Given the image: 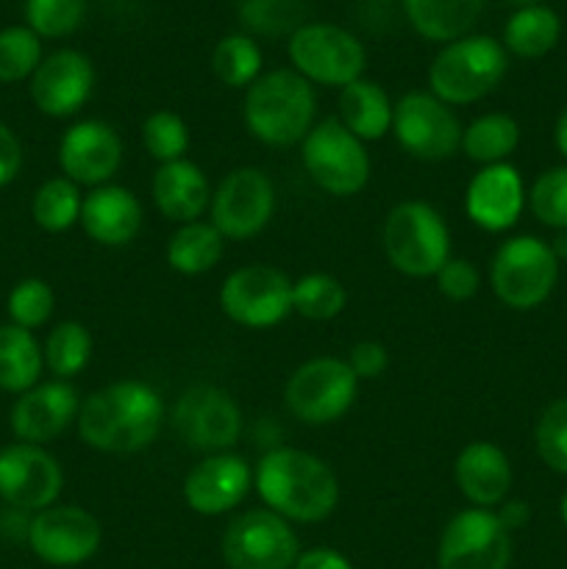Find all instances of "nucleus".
Listing matches in <instances>:
<instances>
[{"label":"nucleus","mask_w":567,"mask_h":569,"mask_svg":"<svg viewBox=\"0 0 567 569\" xmlns=\"http://www.w3.org/2000/svg\"><path fill=\"white\" fill-rule=\"evenodd\" d=\"M220 309L233 326L250 331L281 326L292 315V278L261 261L237 267L220 283Z\"/></svg>","instance_id":"12"},{"label":"nucleus","mask_w":567,"mask_h":569,"mask_svg":"<svg viewBox=\"0 0 567 569\" xmlns=\"http://www.w3.org/2000/svg\"><path fill=\"white\" fill-rule=\"evenodd\" d=\"M226 250V239L220 237L211 222L195 220L187 226H176L165 244V261L178 276H206L215 270Z\"/></svg>","instance_id":"28"},{"label":"nucleus","mask_w":567,"mask_h":569,"mask_svg":"<svg viewBox=\"0 0 567 569\" xmlns=\"http://www.w3.org/2000/svg\"><path fill=\"white\" fill-rule=\"evenodd\" d=\"M220 550L231 569H292L300 539L276 511L248 509L228 522Z\"/></svg>","instance_id":"14"},{"label":"nucleus","mask_w":567,"mask_h":569,"mask_svg":"<svg viewBox=\"0 0 567 569\" xmlns=\"http://www.w3.org/2000/svg\"><path fill=\"white\" fill-rule=\"evenodd\" d=\"M250 489H253V467L233 450L203 456L181 483L183 503L200 517L231 515L248 498Z\"/></svg>","instance_id":"20"},{"label":"nucleus","mask_w":567,"mask_h":569,"mask_svg":"<svg viewBox=\"0 0 567 569\" xmlns=\"http://www.w3.org/2000/svg\"><path fill=\"white\" fill-rule=\"evenodd\" d=\"M83 192L70 178L56 176L39 183L31 198V220L44 233H64L81 222Z\"/></svg>","instance_id":"33"},{"label":"nucleus","mask_w":567,"mask_h":569,"mask_svg":"<svg viewBox=\"0 0 567 569\" xmlns=\"http://www.w3.org/2000/svg\"><path fill=\"white\" fill-rule=\"evenodd\" d=\"M170 422L183 448L200 456L233 450L245 428L237 398L217 383H195L183 389L172 403Z\"/></svg>","instance_id":"9"},{"label":"nucleus","mask_w":567,"mask_h":569,"mask_svg":"<svg viewBox=\"0 0 567 569\" xmlns=\"http://www.w3.org/2000/svg\"><path fill=\"white\" fill-rule=\"evenodd\" d=\"M495 515H498L500 526L511 533L520 531L523 526H528V520H531V506H528L526 500H504V503L495 509Z\"/></svg>","instance_id":"47"},{"label":"nucleus","mask_w":567,"mask_h":569,"mask_svg":"<svg viewBox=\"0 0 567 569\" xmlns=\"http://www.w3.org/2000/svg\"><path fill=\"white\" fill-rule=\"evenodd\" d=\"M139 137H142V148L148 150L150 159H156L159 164L187 159L189 148H192L189 126L183 122L181 114H176L170 109H159L145 117L142 128H139Z\"/></svg>","instance_id":"37"},{"label":"nucleus","mask_w":567,"mask_h":569,"mask_svg":"<svg viewBox=\"0 0 567 569\" xmlns=\"http://www.w3.org/2000/svg\"><path fill=\"white\" fill-rule=\"evenodd\" d=\"M306 0H242L237 9L239 22L253 39H289L306 26Z\"/></svg>","instance_id":"36"},{"label":"nucleus","mask_w":567,"mask_h":569,"mask_svg":"<svg viewBox=\"0 0 567 569\" xmlns=\"http://www.w3.org/2000/svg\"><path fill=\"white\" fill-rule=\"evenodd\" d=\"M461 126L454 106L428 89L400 94L395 103L392 137L417 161H448L461 153Z\"/></svg>","instance_id":"13"},{"label":"nucleus","mask_w":567,"mask_h":569,"mask_svg":"<svg viewBox=\"0 0 567 569\" xmlns=\"http://www.w3.org/2000/svg\"><path fill=\"white\" fill-rule=\"evenodd\" d=\"M434 283H437V292L445 300H450V303H467L481 289V270H478L472 259L450 256L442 264V270L434 276Z\"/></svg>","instance_id":"43"},{"label":"nucleus","mask_w":567,"mask_h":569,"mask_svg":"<svg viewBox=\"0 0 567 569\" xmlns=\"http://www.w3.org/2000/svg\"><path fill=\"white\" fill-rule=\"evenodd\" d=\"M64 470L42 445L14 442L0 450V500L9 509L37 515L59 503Z\"/></svg>","instance_id":"17"},{"label":"nucleus","mask_w":567,"mask_h":569,"mask_svg":"<svg viewBox=\"0 0 567 569\" xmlns=\"http://www.w3.org/2000/svg\"><path fill=\"white\" fill-rule=\"evenodd\" d=\"M28 92H31L39 114L53 117V120L76 117L94 92L92 61L81 50H56V53L44 56L42 64L37 67L28 81Z\"/></svg>","instance_id":"19"},{"label":"nucleus","mask_w":567,"mask_h":569,"mask_svg":"<svg viewBox=\"0 0 567 569\" xmlns=\"http://www.w3.org/2000/svg\"><path fill=\"white\" fill-rule=\"evenodd\" d=\"M381 3H387V0H381Z\"/></svg>","instance_id":"52"},{"label":"nucleus","mask_w":567,"mask_h":569,"mask_svg":"<svg viewBox=\"0 0 567 569\" xmlns=\"http://www.w3.org/2000/svg\"><path fill=\"white\" fill-rule=\"evenodd\" d=\"M242 122L256 142L292 148L317 122L315 87L292 67L261 72L242 98Z\"/></svg>","instance_id":"3"},{"label":"nucleus","mask_w":567,"mask_h":569,"mask_svg":"<svg viewBox=\"0 0 567 569\" xmlns=\"http://www.w3.org/2000/svg\"><path fill=\"white\" fill-rule=\"evenodd\" d=\"M87 17V0H26V22L39 39L70 37Z\"/></svg>","instance_id":"40"},{"label":"nucleus","mask_w":567,"mask_h":569,"mask_svg":"<svg viewBox=\"0 0 567 569\" xmlns=\"http://www.w3.org/2000/svg\"><path fill=\"white\" fill-rule=\"evenodd\" d=\"M384 256L406 278H434L450 259V228L426 200H400L384 217Z\"/></svg>","instance_id":"5"},{"label":"nucleus","mask_w":567,"mask_h":569,"mask_svg":"<svg viewBox=\"0 0 567 569\" xmlns=\"http://www.w3.org/2000/svg\"><path fill=\"white\" fill-rule=\"evenodd\" d=\"M292 569H354L350 559L334 548H309L300 550Z\"/></svg>","instance_id":"46"},{"label":"nucleus","mask_w":567,"mask_h":569,"mask_svg":"<svg viewBox=\"0 0 567 569\" xmlns=\"http://www.w3.org/2000/svg\"><path fill=\"white\" fill-rule=\"evenodd\" d=\"M337 109V120L365 144L392 133L395 103L381 83L367 81V78L348 83L345 89H339Z\"/></svg>","instance_id":"26"},{"label":"nucleus","mask_w":567,"mask_h":569,"mask_svg":"<svg viewBox=\"0 0 567 569\" xmlns=\"http://www.w3.org/2000/svg\"><path fill=\"white\" fill-rule=\"evenodd\" d=\"M22 170V142L6 122H0V189L9 187Z\"/></svg>","instance_id":"45"},{"label":"nucleus","mask_w":567,"mask_h":569,"mask_svg":"<svg viewBox=\"0 0 567 569\" xmlns=\"http://www.w3.org/2000/svg\"><path fill=\"white\" fill-rule=\"evenodd\" d=\"M211 72L228 89H248L265 72L259 42L248 33H228L211 50Z\"/></svg>","instance_id":"34"},{"label":"nucleus","mask_w":567,"mask_h":569,"mask_svg":"<svg viewBox=\"0 0 567 569\" xmlns=\"http://www.w3.org/2000/svg\"><path fill=\"white\" fill-rule=\"evenodd\" d=\"M150 198L156 211L176 226L200 220L209 211L211 183L203 167L195 161L181 159L170 164H159L150 181Z\"/></svg>","instance_id":"25"},{"label":"nucleus","mask_w":567,"mask_h":569,"mask_svg":"<svg viewBox=\"0 0 567 569\" xmlns=\"http://www.w3.org/2000/svg\"><path fill=\"white\" fill-rule=\"evenodd\" d=\"M550 250H554L556 259H567V231H559V237L550 242Z\"/></svg>","instance_id":"49"},{"label":"nucleus","mask_w":567,"mask_h":569,"mask_svg":"<svg viewBox=\"0 0 567 569\" xmlns=\"http://www.w3.org/2000/svg\"><path fill=\"white\" fill-rule=\"evenodd\" d=\"M561 37V20L548 6H523L506 20L504 48L517 59H543Z\"/></svg>","instance_id":"31"},{"label":"nucleus","mask_w":567,"mask_h":569,"mask_svg":"<svg viewBox=\"0 0 567 569\" xmlns=\"http://www.w3.org/2000/svg\"><path fill=\"white\" fill-rule=\"evenodd\" d=\"M292 70L311 87L345 89L365 78L367 50L350 31L334 22H306L287 39Z\"/></svg>","instance_id":"10"},{"label":"nucleus","mask_w":567,"mask_h":569,"mask_svg":"<svg viewBox=\"0 0 567 569\" xmlns=\"http://www.w3.org/2000/svg\"><path fill=\"white\" fill-rule=\"evenodd\" d=\"M537 456L548 470L567 476V398L554 400L534 428Z\"/></svg>","instance_id":"42"},{"label":"nucleus","mask_w":567,"mask_h":569,"mask_svg":"<svg viewBox=\"0 0 567 569\" xmlns=\"http://www.w3.org/2000/svg\"><path fill=\"white\" fill-rule=\"evenodd\" d=\"M61 176L78 187H103L115 181L122 167V139L111 122L87 117L61 133L59 153Z\"/></svg>","instance_id":"18"},{"label":"nucleus","mask_w":567,"mask_h":569,"mask_svg":"<svg viewBox=\"0 0 567 569\" xmlns=\"http://www.w3.org/2000/svg\"><path fill=\"white\" fill-rule=\"evenodd\" d=\"M42 345L20 326H0V392L22 395L42 381Z\"/></svg>","instance_id":"29"},{"label":"nucleus","mask_w":567,"mask_h":569,"mask_svg":"<svg viewBox=\"0 0 567 569\" xmlns=\"http://www.w3.org/2000/svg\"><path fill=\"white\" fill-rule=\"evenodd\" d=\"M81 395L70 381H39L28 392L17 395L9 411V426L17 442L48 445L59 439L70 426H76L81 411Z\"/></svg>","instance_id":"21"},{"label":"nucleus","mask_w":567,"mask_h":569,"mask_svg":"<svg viewBox=\"0 0 567 569\" xmlns=\"http://www.w3.org/2000/svg\"><path fill=\"white\" fill-rule=\"evenodd\" d=\"M559 511H561V522H565V526H567V492H565V498H561Z\"/></svg>","instance_id":"50"},{"label":"nucleus","mask_w":567,"mask_h":569,"mask_svg":"<svg viewBox=\"0 0 567 569\" xmlns=\"http://www.w3.org/2000/svg\"><path fill=\"white\" fill-rule=\"evenodd\" d=\"M276 183L259 167H233L211 189L209 222L226 242L259 237L276 217Z\"/></svg>","instance_id":"11"},{"label":"nucleus","mask_w":567,"mask_h":569,"mask_svg":"<svg viewBox=\"0 0 567 569\" xmlns=\"http://www.w3.org/2000/svg\"><path fill=\"white\" fill-rule=\"evenodd\" d=\"M559 278V259L545 239L520 233L498 244L489 261L493 295L511 311H531L550 298Z\"/></svg>","instance_id":"7"},{"label":"nucleus","mask_w":567,"mask_h":569,"mask_svg":"<svg viewBox=\"0 0 567 569\" xmlns=\"http://www.w3.org/2000/svg\"><path fill=\"white\" fill-rule=\"evenodd\" d=\"M509 70L506 48L484 33H467L456 42L442 44L428 67V92L442 103L472 106L493 94Z\"/></svg>","instance_id":"4"},{"label":"nucleus","mask_w":567,"mask_h":569,"mask_svg":"<svg viewBox=\"0 0 567 569\" xmlns=\"http://www.w3.org/2000/svg\"><path fill=\"white\" fill-rule=\"evenodd\" d=\"M92 333L83 322L78 320H61L50 328L48 339L42 342L44 370L59 381H72L81 376L92 361Z\"/></svg>","instance_id":"32"},{"label":"nucleus","mask_w":567,"mask_h":569,"mask_svg":"<svg viewBox=\"0 0 567 569\" xmlns=\"http://www.w3.org/2000/svg\"><path fill=\"white\" fill-rule=\"evenodd\" d=\"M520 144V126L504 111H487L461 131V153L478 167L504 164Z\"/></svg>","instance_id":"30"},{"label":"nucleus","mask_w":567,"mask_h":569,"mask_svg":"<svg viewBox=\"0 0 567 569\" xmlns=\"http://www.w3.org/2000/svg\"><path fill=\"white\" fill-rule=\"evenodd\" d=\"M554 142H556V150H559V153L567 159V106H565V109H561L559 120H556Z\"/></svg>","instance_id":"48"},{"label":"nucleus","mask_w":567,"mask_h":569,"mask_svg":"<svg viewBox=\"0 0 567 569\" xmlns=\"http://www.w3.org/2000/svg\"><path fill=\"white\" fill-rule=\"evenodd\" d=\"M145 209L137 194L120 183H103L83 194L81 222L89 239L100 248H126L139 237Z\"/></svg>","instance_id":"24"},{"label":"nucleus","mask_w":567,"mask_h":569,"mask_svg":"<svg viewBox=\"0 0 567 569\" xmlns=\"http://www.w3.org/2000/svg\"><path fill=\"white\" fill-rule=\"evenodd\" d=\"M300 164L320 192L331 198H354L372 178L367 144L356 139L337 117L315 122L300 142Z\"/></svg>","instance_id":"6"},{"label":"nucleus","mask_w":567,"mask_h":569,"mask_svg":"<svg viewBox=\"0 0 567 569\" xmlns=\"http://www.w3.org/2000/svg\"><path fill=\"white\" fill-rule=\"evenodd\" d=\"M348 309V289L331 272H306L292 281V315L309 322H331Z\"/></svg>","instance_id":"35"},{"label":"nucleus","mask_w":567,"mask_h":569,"mask_svg":"<svg viewBox=\"0 0 567 569\" xmlns=\"http://www.w3.org/2000/svg\"><path fill=\"white\" fill-rule=\"evenodd\" d=\"M511 481H515L511 461L500 445L489 439H472L456 453L454 483L472 509H498L504 500H509Z\"/></svg>","instance_id":"23"},{"label":"nucleus","mask_w":567,"mask_h":569,"mask_svg":"<svg viewBox=\"0 0 567 569\" xmlns=\"http://www.w3.org/2000/svg\"><path fill=\"white\" fill-rule=\"evenodd\" d=\"M6 311H9L11 326H20L26 331L48 326V320L56 311V292L44 278H22L11 287L6 298Z\"/></svg>","instance_id":"39"},{"label":"nucleus","mask_w":567,"mask_h":569,"mask_svg":"<svg viewBox=\"0 0 567 569\" xmlns=\"http://www.w3.org/2000/svg\"><path fill=\"white\" fill-rule=\"evenodd\" d=\"M404 11L422 39L448 44L472 31L484 0H404Z\"/></svg>","instance_id":"27"},{"label":"nucleus","mask_w":567,"mask_h":569,"mask_svg":"<svg viewBox=\"0 0 567 569\" xmlns=\"http://www.w3.org/2000/svg\"><path fill=\"white\" fill-rule=\"evenodd\" d=\"M528 209L543 226L567 231V164L550 167L531 183Z\"/></svg>","instance_id":"41"},{"label":"nucleus","mask_w":567,"mask_h":569,"mask_svg":"<svg viewBox=\"0 0 567 569\" xmlns=\"http://www.w3.org/2000/svg\"><path fill=\"white\" fill-rule=\"evenodd\" d=\"M509 3L520 6V9H523V6H534V3H537V0H509Z\"/></svg>","instance_id":"51"},{"label":"nucleus","mask_w":567,"mask_h":569,"mask_svg":"<svg viewBox=\"0 0 567 569\" xmlns=\"http://www.w3.org/2000/svg\"><path fill=\"white\" fill-rule=\"evenodd\" d=\"M42 39L28 26H9L0 31V83L31 81L42 64Z\"/></svg>","instance_id":"38"},{"label":"nucleus","mask_w":567,"mask_h":569,"mask_svg":"<svg viewBox=\"0 0 567 569\" xmlns=\"http://www.w3.org/2000/svg\"><path fill=\"white\" fill-rule=\"evenodd\" d=\"M26 542L44 565L78 567L100 550L103 526L83 506L56 503L31 515Z\"/></svg>","instance_id":"15"},{"label":"nucleus","mask_w":567,"mask_h":569,"mask_svg":"<svg viewBox=\"0 0 567 569\" xmlns=\"http://www.w3.org/2000/svg\"><path fill=\"white\" fill-rule=\"evenodd\" d=\"M511 533L493 509H461L439 533V569H509Z\"/></svg>","instance_id":"16"},{"label":"nucleus","mask_w":567,"mask_h":569,"mask_svg":"<svg viewBox=\"0 0 567 569\" xmlns=\"http://www.w3.org/2000/svg\"><path fill=\"white\" fill-rule=\"evenodd\" d=\"M528 203L520 170L509 161L478 167L465 187V214L487 233H504L517 226Z\"/></svg>","instance_id":"22"},{"label":"nucleus","mask_w":567,"mask_h":569,"mask_svg":"<svg viewBox=\"0 0 567 569\" xmlns=\"http://www.w3.org/2000/svg\"><path fill=\"white\" fill-rule=\"evenodd\" d=\"M359 378L339 356H315L292 370L284 383V406L298 422L311 428L339 422L356 403Z\"/></svg>","instance_id":"8"},{"label":"nucleus","mask_w":567,"mask_h":569,"mask_svg":"<svg viewBox=\"0 0 567 569\" xmlns=\"http://www.w3.org/2000/svg\"><path fill=\"white\" fill-rule=\"evenodd\" d=\"M253 489L265 509L287 522L315 526L339 506V478L326 459L309 450L270 448L253 467Z\"/></svg>","instance_id":"2"},{"label":"nucleus","mask_w":567,"mask_h":569,"mask_svg":"<svg viewBox=\"0 0 567 569\" xmlns=\"http://www.w3.org/2000/svg\"><path fill=\"white\" fill-rule=\"evenodd\" d=\"M354 370V376L361 381H376L389 370V350L384 348L378 339H361L350 348L348 359H345Z\"/></svg>","instance_id":"44"},{"label":"nucleus","mask_w":567,"mask_h":569,"mask_svg":"<svg viewBox=\"0 0 567 569\" xmlns=\"http://www.w3.org/2000/svg\"><path fill=\"white\" fill-rule=\"evenodd\" d=\"M165 420L167 403L153 383L120 378L81 400L76 428L87 448L109 456H131L156 442Z\"/></svg>","instance_id":"1"}]
</instances>
